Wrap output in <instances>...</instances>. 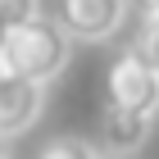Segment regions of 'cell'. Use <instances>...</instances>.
Here are the masks:
<instances>
[{
  "label": "cell",
  "mask_w": 159,
  "mask_h": 159,
  "mask_svg": "<svg viewBox=\"0 0 159 159\" xmlns=\"http://www.w3.org/2000/svg\"><path fill=\"white\" fill-rule=\"evenodd\" d=\"M37 159H100V155H96L91 141H82V136H59V141H50Z\"/></svg>",
  "instance_id": "7"
},
{
  "label": "cell",
  "mask_w": 159,
  "mask_h": 159,
  "mask_svg": "<svg viewBox=\"0 0 159 159\" xmlns=\"http://www.w3.org/2000/svg\"><path fill=\"white\" fill-rule=\"evenodd\" d=\"M68 55H73V37L59 27V18L37 14L32 23H23L0 46V68H9V73L27 77V82L46 86L68 68Z\"/></svg>",
  "instance_id": "1"
},
{
  "label": "cell",
  "mask_w": 159,
  "mask_h": 159,
  "mask_svg": "<svg viewBox=\"0 0 159 159\" xmlns=\"http://www.w3.org/2000/svg\"><path fill=\"white\" fill-rule=\"evenodd\" d=\"M55 18L73 41H109L127 18V0H59Z\"/></svg>",
  "instance_id": "3"
},
{
  "label": "cell",
  "mask_w": 159,
  "mask_h": 159,
  "mask_svg": "<svg viewBox=\"0 0 159 159\" xmlns=\"http://www.w3.org/2000/svg\"><path fill=\"white\" fill-rule=\"evenodd\" d=\"M127 5H136L146 18H159V0H127Z\"/></svg>",
  "instance_id": "9"
},
{
  "label": "cell",
  "mask_w": 159,
  "mask_h": 159,
  "mask_svg": "<svg viewBox=\"0 0 159 159\" xmlns=\"http://www.w3.org/2000/svg\"><path fill=\"white\" fill-rule=\"evenodd\" d=\"M41 105H46V86L27 82V77L9 73V68H0V141L27 132L41 118Z\"/></svg>",
  "instance_id": "4"
},
{
  "label": "cell",
  "mask_w": 159,
  "mask_h": 159,
  "mask_svg": "<svg viewBox=\"0 0 159 159\" xmlns=\"http://www.w3.org/2000/svg\"><path fill=\"white\" fill-rule=\"evenodd\" d=\"M150 127H155V118L123 114V109H109L105 105V114H100V146H105V155H136V150L146 146Z\"/></svg>",
  "instance_id": "5"
},
{
  "label": "cell",
  "mask_w": 159,
  "mask_h": 159,
  "mask_svg": "<svg viewBox=\"0 0 159 159\" xmlns=\"http://www.w3.org/2000/svg\"><path fill=\"white\" fill-rule=\"evenodd\" d=\"M105 105L123 114L159 118V73L141 59V50H123L105 73Z\"/></svg>",
  "instance_id": "2"
},
{
  "label": "cell",
  "mask_w": 159,
  "mask_h": 159,
  "mask_svg": "<svg viewBox=\"0 0 159 159\" xmlns=\"http://www.w3.org/2000/svg\"><path fill=\"white\" fill-rule=\"evenodd\" d=\"M136 50H141V59L150 64L159 73V18H146V27H141V41H136Z\"/></svg>",
  "instance_id": "8"
},
{
  "label": "cell",
  "mask_w": 159,
  "mask_h": 159,
  "mask_svg": "<svg viewBox=\"0 0 159 159\" xmlns=\"http://www.w3.org/2000/svg\"><path fill=\"white\" fill-rule=\"evenodd\" d=\"M100 159H136V155H100Z\"/></svg>",
  "instance_id": "10"
},
{
  "label": "cell",
  "mask_w": 159,
  "mask_h": 159,
  "mask_svg": "<svg viewBox=\"0 0 159 159\" xmlns=\"http://www.w3.org/2000/svg\"><path fill=\"white\" fill-rule=\"evenodd\" d=\"M37 14H41V0H0V46H5L23 23H32Z\"/></svg>",
  "instance_id": "6"
},
{
  "label": "cell",
  "mask_w": 159,
  "mask_h": 159,
  "mask_svg": "<svg viewBox=\"0 0 159 159\" xmlns=\"http://www.w3.org/2000/svg\"><path fill=\"white\" fill-rule=\"evenodd\" d=\"M0 159H9V146H5V141H0Z\"/></svg>",
  "instance_id": "11"
}]
</instances>
